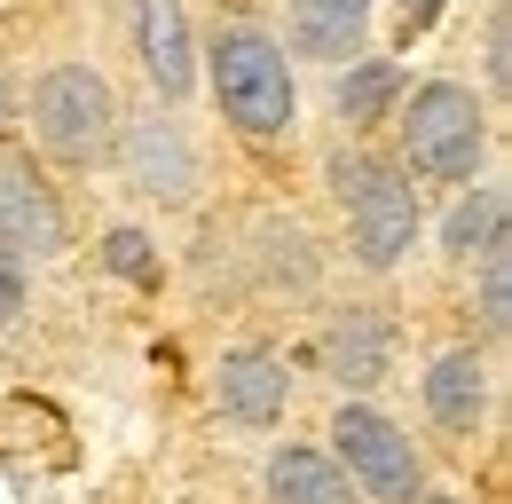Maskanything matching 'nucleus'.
Wrapping results in <instances>:
<instances>
[{
	"mask_svg": "<svg viewBox=\"0 0 512 504\" xmlns=\"http://www.w3.org/2000/svg\"><path fill=\"white\" fill-rule=\"evenodd\" d=\"M103 260H111V276H127V284H158V252L142 229H111L103 237Z\"/></svg>",
	"mask_w": 512,
	"mask_h": 504,
	"instance_id": "obj_16",
	"label": "nucleus"
},
{
	"mask_svg": "<svg viewBox=\"0 0 512 504\" xmlns=\"http://www.w3.org/2000/svg\"><path fill=\"white\" fill-rule=\"evenodd\" d=\"M418 504H457V497H418Z\"/></svg>",
	"mask_w": 512,
	"mask_h": 504,
	"instance_id": "obj_21",
	"label": "nucleus"
},
{
	"mask_svg": "<svg viewBox=\"0 0 512 504\" xmlns=\"http://www.w3.org/2000/svg\"><path fill=\"white\" fill-rule=\"evenodd\" d=\"M426 410H434V426H449V434H473V426H481V410H489V371H481L473 347H457V355H442V363L426 371Z\"/></svg>",
	"mask_w": 512,
	"mask_h": 504,
	"instance_id": "obj_10",
	"label": "nucleus"
},
{
	"mask_svg": "<svg viewBox=\"0 0 512 504\" xmlns=\"http://www.w3.org/2000/svg\"><path fill=\"white\" fill-rule=\"evenodd\" d=\"M489 79H497V87H505V79H512V63H505V16L489 24Z\"/></svg>",
	"mask_w": 512,
	"mask_h": 504,
	"instance_id": "obj_20",
	"label": "nucleus"
},
{
	"mask_svg": "<svg viewBox=\"0 0 512 504\" xmlns=\"http://www.w3.org/2000/svg\"><path fill=\"white\" fill-rule=\"evenodd\" d=\"M134 48H142V71L150 87L174 103L197 87V63H190V24H182V0H134Z\"/></svg>",
	"mask_w": 512,
	"mask_h": 504,
	"instance_id": "obj_7",
	"label": "nucleus"
},
{
	"mask_svg": "<svg viewBox=\"0 0 512 504\" xmlns=\"http://www.w3.org/2000/svg\"><path fill=\"white\" fill-rule=\"evenodd\" d=\"M284 394H292V378H284L276 355H260V347L221 355V418H237V426H276V418H284Z\"/></svg>",
	"mask_w": 512,
	"mask_h": 504,
	"instance_id": "obj_8",
	"label": "nucleus"
},
{
	"mask_svg": "<svg viewBox=\"0 0 512 504\" xmlns=\"http://www.w3.org/2000/svg\"><path fill=\"white\" fill-rule=\"evenodd\" d=\"M497 237H505V189H473V197L449 213V229H442V245L465 252V260H473V252H489Z\"/></svg>",
	"mask_w": 512,
	"mask_h": 504,
	"instance_id": "obj_14",
	"label": "nucleus"
},
{
	"mask_svg": "<svg viewBox=\"0 0 512 504\" xmlns=\"http://www.w3.org/2000/svg\"><path fill=\"white\" fill-rule=\"evenodd\" d=\"M127 174L134 189H150V197H190V142H182V126L166 119H142L127 126Z\"/></svg>",
	"mask_w": 512,
	"mask_h": 504,
	"instance_id": "obj_9",
	"label": "nucleus"
},
{
	"mask_svg": "<svg viewBox=\"0 0 512 504\" xmlns=\"http://www.w3.org/2000/svg\"><path fill=\"white\" fill-rule=\"evenodd\" d=\"M394 16H402V32L418 40V32H426V24L442 16V0H394Z\"/></svg>",
	"mask_w": 512,
	"mask_h": 504,
	"instance_id": "obj_19",
	"label": "nucleus"
},
{
	"mask_svg": "<svg viewBox=\"0 0 512 504\" xmlns=\"http://www.w3.org/2000/svg\"><path fill=\"white\" fill-rule=\"evenodd\" d=\"M213 95H221V111L229 126H245V134H284L292 111H300V95H292V63L284 48L253 32V24H237V32H221L213 40Z\"/></svg>",
	"mask_w": 512,
	"mask_h": 504,
	"instance_id": "obj_1",
	"label": "nucleus"
},
{
	"mask_svg": "<svg viewBox=\"0 0 512 504\" xmlns=\"http://www.w3.org/2000/svg\"><path fill=\"white\" fill-rule=\"evenodd\" d=\"M323 363H331V378H339L347 394L379 386L386 378V323L363 315V308H347L339 323H331V339H323Z\"/></svg>",
	"mask_w": 512,
	"mask_h": 504,
	"instance_id": "obj_11",
	"label": "nucleus"
},
{
	"mask_svg": "<svg viewBox=\"0 0 512 504\" xmlns=\"http://www.w3.org/2000/svg\"><path fill=\"white\" fill-rule=\"evenodd\" d=\"M402 142H410V166H418V174L473 182V166H481V150H489V126H481V103H473L457 79H434V87L410 95Z\"/></svg>",
	"mask_w": 512,
	"mask_h": 504,
	"instance_id": "obj_3",
	"label": "nucleus"
},
{
	"mask_svg": "<svg viewBox=\"0 0 512 504\" xmlns=\"http://www.w3.org/2000/svg\"><path fill=\"white\" fill-rule=\"evenodd\" d=\"M331 189L347 205V229H355V260L363 268H394L402 252L418 245V189L402 182L394 166L347 150V158H331Z\"/></svg>",
	"mask_w": 512,
	"mask_h": 504,
	"instance_id": "obj_2",
	"label": "nucleus"
},
{
	"mask_svg": "<svg viewBox=\"0 0 512 504\" xmlns=\"http://www.w3.org/2000/svg\"><path fill=\"white\" fill-rule=\"evenodd\" d=\"M268 489H276V504H355V481L323 449H276Z\"/></svg>",
	"mask_w": 512,
	"mask_h": 504,
	"instance_id": "obj_12",
	"label": "nucleus"
},
{
	"mask_svg": "<svg viewBox=\"0 0 512 504\" xmlns=\"http://www.w3.org/2000/svg\"><path fill=\"white\" fill-rule=\"evenodd\" d=\"M481 315H489V331H505V323H512V260H505V237L481 252Z\"/></svg>",
	"mask_w": 512,
	"mask_h": 504,
	"instance_id": "obj_17",
	"label": "nucleus"
},
{
	"mask_svg": "<svg viewBox=\"0 0 512 504\" xmlns=\"http://www.w3.org/2000/svg\"><path fill=\"white\" fill-rule=\"evenodd\" d=\"M331 441H339V457H347V481H363L379 504H410L418 497V457H410V441L394 434L379 410L347 402L339 426H331Z\"/></svg>",
	"mask_w": 512,
	"mask_h": 504,
	"instance_id": "obj_5",
	"label": "nucleus"
},
{
	"mask_svg": "<svg viewBox=\"0 0 512 504\" xmlns=\"http://www.w3.org/2000/svg\"><path fill=\"white\" fill-rule=\"evenodd\" d=\"M32 119H40V142H48L56 158L87 166V158H103V150H111L119 103H111L103 71H87V63H56V71L40 79V95H32Z\"/></svg>",
	"mask_w": 512,
	"mask_h": 504,
	"instance_id": "obj_4",
	"label": "nucleus"
},
{
	"mask_svg": "<svg viewBox=\"0 0 512 504\" xmlns=\"http://www.w3.org/2000/svg\"><path fill=\"white\" fill-rule=\"evenodd\" d=\"M0 245L16 260L24 252H64V205L32 174V158H16V150H0Z\"/></svg>",
	"mask_w": 512,
	"mask_h": 504,
	"instance_id": "obj_6",
	"label": "nucleus"
},
{
	"mask_svg": "<svg viewBox=\"0 0 512 504\" xmlns=\"http://www.w3.org/2000/svg\"><path fill=\"white\" fill-rule=\"evenodd\" d=\"M363 8H371V0H300V48H316V56H355Z\"/></svg>",
	"mask_w": 512,
	"mask_h": 504,
	"instance_id": "obj_13",
	"label": "nucleus"
},
{
	"mask_svg": "<svg viewBox=\"0 0 512 504\" xmlns=\"http://www.w3.org/2000/svg\"><path fill=\"white\" fill-rule=\"evenodd\" d=\"M16 315H24V260L0 245V331H8Z\"/></svg>",
	"mask_w": 512,
	"mask_h": 504,
	"instance_id": "obj_18",
	"label": "nucleus"
},
{
	"mask_svg": "<svg viewBox=\"0 0 512 504\" xmlns=\"http://www.w3.org/2000/svg\"><path fill=\"white\" fill-rule=\"evenodd\" d=\"M394 95H402V71H394V63H355V71L339 79V111H347L355 126H371Z\"/></svg>",
	"mask_w": 512,
	"mask_h": 504,
	"instance_id": "obj_15",
	"label": "nucleus"
},
{
	"mask_svg": "<svg viewBox=\"0 0 512 504\" xmlns=\"http://www.w3.org/2000/svg\"><path fill=\"white\" fill-rule=\"evenodd\" d=\"M0 111H8V103H0Z\"/></svg>",
	"mask_w": 512,
	"mask_h": 504,
	"instance_id": "obj_22",
	"label": "nucleus"
}]
</instances>
